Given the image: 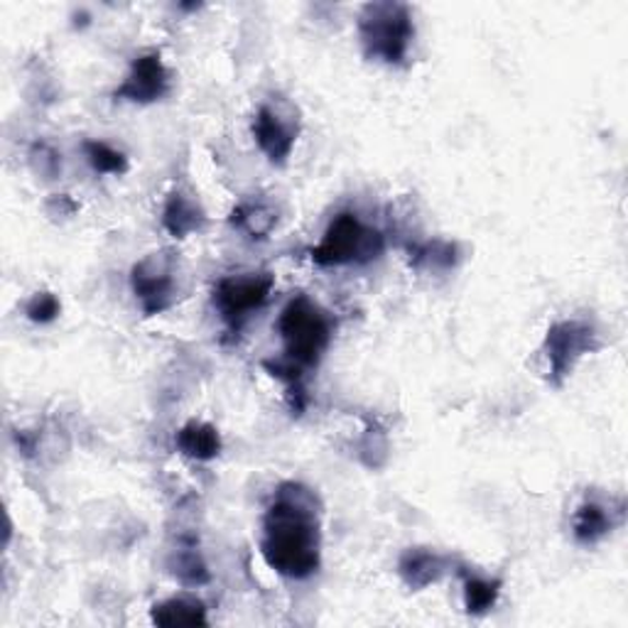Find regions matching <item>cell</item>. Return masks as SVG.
I'll return each mask as SVG.
<instances>
[{
  "mask_svg": "<svg viewBox=\"0 0 628 628\" xmlns=\"http://www.w3.org/2000/svg\"><path fill=\"white\" fill-rule=\"evenodd\" d=\"M400 576H403L408 586L422 590V586L435 584L442 574H445V560L437 552L425 548H410L403 558H400Z\"/></svg>",
  "mask_w": 628,
  "mask_h": 628,
  "instance_id": "12",
  "label": "cell"
},
{
  "mask_svg": "<svg viewBox=\"0 0 628 628\" xmlns=\"http://www.w3.org/2000/svg\"><path fill=\"white\" fill-rule=\"evenodd\" d=\"M594 329L576 319L552 324L545 336V358H548L550 380L562 386V380L572 374L574 364L594 349Z\"/></svg>",
  "mask_w": 628,
  "mask_h": 628,
  "instance_id": "6",
  "label": "cell"
},
{
  "mask_svg": "<svg viewBox=\"0 0 628 628\" xmlns=\"http://www.w3.org/2000/svg\"><path fill=\"white\" fill-rule=\"evenodd\" d=\"M271 273H239L229 275L216 285L214 302L229 324H241L253 312H259L273 290Z\"/></svg>",
  "mask_w": 628,
  "mask_h": 628,
  "instance_id": "5",
  "label": "cell"
},
{
  "mask_svg": "<svg viewBox=\"0 0 628 628\" xmlns=\"http://www.w3.org/2000/svg\"><path fill=\"white\" fill-rule=\"evenodd\" d=\"M84 152H87V160L91 162V168H94L99 174H123L128 170L126 156L118 152L116 148H111L109 142L87 140Z\"/></svg>",
  "mask_w": 628,
  "mask_h": 628,
  "instance_id": "17",
  "label": "cell"
},
{
  "mask_svg": "<svg viewBox=\"0 0 628 628\" xmlns=\"http://www.w3.org/2000/svg\"><path fill=\"white\" fill-rule=\"evenodd\" d=\"M384 236L370 229L356 214L342 212L327 226V231L312 249V261L322 267L376 261L384 253Z\"/></svg>",
  "mask_w": 628,
  "mask_h": 628,
  "instance_id": "4",
  "label": "cell"
},
{
  "mask_svg": "<svg viewBox=\"0 0 628 628\" xmlns=\"http://www.w3.org/2000/svg\"><path fill=\"white\" fill-rule=\"evenodd\" d=\"M358 37L370 59L400 65L415 37L410 8L403 3H368L358 15Z\"/></svg>",
  "mask_w": 628,
  "mask_h": 628,
  "instance_id": "3",
  "label": "cell"
},
{
  "mask_svg": "<svg viewBox=\"0 0 628 628\" xmlns=\"http://www.w3.org/2000/svg\"><path fill=\"white\" fill-rule=\"evenodd\" d=\"M307 491L287 483L263 518V558L287 580H305L319 568V521Z\"/></svg>",
  "mask_w": 628,
  "mask_h": 628,
  "instance_id": "1",
  "label": "cell"
},
{
  "mask_svg": "<svg viewBox=\"0 0 628 628\" xmlns=\"http://www.w3.org/2000/svg\"><path fill=\"white\" fill-rule=\"evenodd\" d=\"M277 332L283 336L285 358L297 368L315 366L332 342V319L310 300L297 295L283 307L277 319Z\"/></svg>",
  "mask_w": 628,
  "mask_h": 628,
  "instance_id": "2",
  "label": "cell"
},
{
  "mask_svg": "<svg viewBox=\"0 0 628 628\" xmlns=\"http://www.w3.org/2000/svg\"><path fill=\"white\" fill-rule=\"evenodd\" d=\"M59 312H61V305L57 300V295H53V293H35L33 297H30V302L25 307L27 319L35 324L55 322Z\"/></svg>",
  "mask_w": 628,
  "mask_h": 628,
  "instance_id": "18",
  "label": "cell"
},
{
  "mask_svg": "<svg viewBox=\"0 0 628 628\" xmlns=\"http://www.w3.org/2000/svg\"><path fill=\"white\" fill-rule=\"evenodd\" d=\"M612 530V518L600 503H584V506L576 511L574 516V538L580 543L592 545L596 540H602L606 533Z\"/></svg>",
  "mask_w": 628,
  "mask_h": 628,
  "instance_id": "14",
  "label": "cell"
},
{
  "mask_svg": "<svg viewBox=\"0 0 628 628\" xmlns=\"http://www.w3.org/2000/svg\"><path fill=\"white\" fill-rule=\"evenodd\" d=\"M231 221L233 226H239V229L253 236V239H265L275 226V214L273 209H267L265 204L251 202V204H241L239 209H233Z\"/></svg>",
  "mask_w": 628,
  "mask_h": 628,
  "instance_id": "16",
  "label": "cell"
},
{
  "mask_svg": "<svg viewBox=\"0 0 628 628\" xmlns=\"http://www.w3.org/2000/svg\"><path fill=\"white\" fill-rule=\"evenodd\" d=\"M152 621L158 626H204L207 624V609L197 600H168L152 606Z\"/></svg>",
  "mask_w": 628,
  "mask_h": 628,
  "instance_id": "13",
  "label": "cell"
},
{
  "mask_svg": "<svg viewBox=\"0 0 628 628\" xmlns=\"http://www.w3.org/2000/svg\"><path fill=\"white\" fill-rule=\"evenodd\" d=\"M253 136L259 148L265 152L267 160L283 164L295 148L297 140V118L295 111H283L273 104L259 109L253 118Z\"/></svg>",
  "mask_w": 628,
  "mask_h": 628,
  "instance_id": "8",
  "label": "cell"
},
{
  "mask_svg": "<svg viewBox=\"0 0 628 628\" xmlns=\"http://www.w3.org/2000/svg\"><path fill=\"white\" fill-rule=\"evenodd\" d=\"M174 445H178L180 455L184 457L197 459V461H209L214 457H219L221 437H219V430L209 425V422L192 420L178 432V435H174Z\"/></svg>",
  "mask_w": 628,
  "mask_h": 628,
  "instance_id": "11",
  "label": "cell"
},
{
  "mask_svg": "<svg viewBox=\"0 0 628 628\" xmlns=\"http://www.w3.org/2000/svg\"><path fill=\"white\" fill-rule=\"evenodd\" d=\"M501 594L499 580H487V576L465 574V606L469 614H487L493 609Z\"/></svg>",
  "mask_w": 628,
  "mask_h": 628,
  "instance_id": "15",
  "label": "cell"
},
{
  "mask_svg": "<svg viewBox=\"0 0 628 628\" xmlns=\"http://www.w3.org/2000/svg\"><path fill=\"white\" fill-rule=\"evenodd\" d=\"M170 89V71L158 53L142 55L130 65L128 77L116 89V99L133 104H152L160 101Z\"/></svg>",
  "mask_w": 628,
  "mask_h": 628,
  "instance_id": "9",
  "label": "cell"
},
{
  "mask_svg": "<svg viewBox=\"0 0 628 628\" xmlns=\"http://www.w3.org/2000/svg\"><path fill=\"white\" fill-rule=\"evenodd\" d=\"M207 216H204V209L199 207V202H194L190 194L184 192H172L168 202H164L162 209V226L164 231L174 239H187L190 233L199 231Z\"/></svg>",
  "mask_w": 628,
  "mask_h": 628,
  "instance_id": "10",
  "label": "cell"
},
{
  "mask_svg": "<svg viewBox=\"0 0 628 628\" xmlns=\"http://www.w3.org/2000/svg\"><path fill=\"white\" fill-rule=\"evenodd\" d=\"M172 265V255L162 251L150 253L148 259H142L133 267L130 285L146 315H160L174 302Z\"/></svg>",
  "mask_w": 628,
  "mask_h": 628,
  "instance_id": "7",
  "label": "cell"
},
{
  "mask_svg": "<svg viewBox=\"0 0 628 628\" xmlns=\"http://www.w3.org/2000/svg\"><path fill=\"white\" fill-rule=\"evenodd\" d=\"M174 574H178L180 580L187 582V584L209 582L207 568H204V562L194 552L178 555V562H174Z\"/></svg>",
  "mask_w": 628,
  "mask_h": 628,
  "instance_id": "19",
  "label": "cell"
}]
</instances>
